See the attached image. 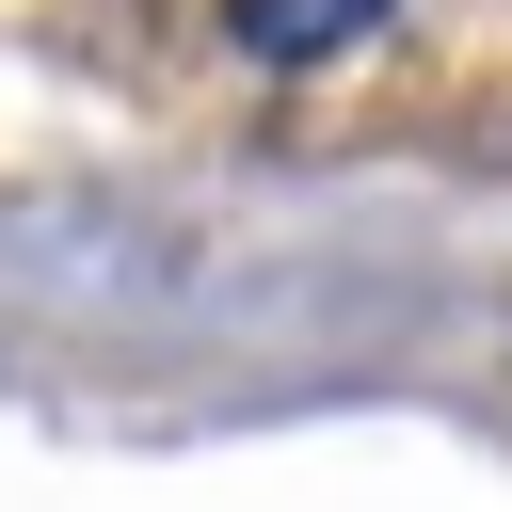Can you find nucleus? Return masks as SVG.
Here are the masks:
<instances>
[{
  "mask_svg": "<svg viewBox=\"0 0 512 512\" xmlns=\"http://www.w3.org/2000/svg\"><path fill=\"white\" fill-rule=\"evenodd\" d=\"M384 16H400V0H224V48H240V64H288V80H304V64L368 48Z\"/></svg>",
  "mask_w": 512,
  "mask_h": 512,
  "instance_id": "1",
  "label": "nucleus"
}]
</instances>
